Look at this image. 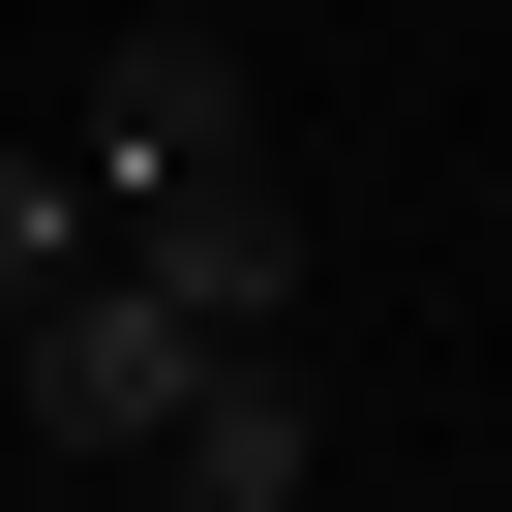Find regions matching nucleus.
Wrapping results in <instances>:
<instances>
[{
  "instance_id": "4",
  "label": "nucleus",
  "mask_w": 512,
  "mask_h": 512,
  "mask_svg": "<svg viewBox=\"0 0 512 512\" xmlns=\"http://www.w3.org/2000/svg\"><path fill=\"white\" fill-rule=\"evenodd\" d=\"M211 151H272L241 31H121V61H91V181H211Z\"/></svg>"
},
{
  "instance_id": "3",
  "label": "nucleus",
  "mask_w": 512,
  "mask_h": 512,
  "mask_svg": "<svg viewBox=\"0 0 512 512\" xmlns=\"http://www.w3.org/2000/svg\"><path fill=\"white\" fill-rule=\"evenodd\" d=\"M121 482H181V512H302L332 482V392H302V332H211L181 392H151V452Z\"/></svg>"
},
{
  "instance_id": "1",
  "label": "nucleus",
  "mask_w": 512,
  "mask_h": 512,
  "mask_svg": "<svg viewBox=\"0 0 512 512\" xmlns=\"http://www.w3.org/2000/svg\"><path fill=\"white\" fill-rule=\"evenodd\" d=\"M181 362H211V332H181V302H151V272H121V241H91V272H31V302H0V422H31V452H61V482H121V452H151V392H181Z\"/></svg>"
},
{
  "instance_id": "2",
  "label": "nucleus",
  "mask_w": 512,
  "mask_h": 512,
  "mask_svg": "<svg viewBox=\"0 0 512 512\" xmlns=\"http://www.w3.org/2000/svg\"><path fill=\"white\" fill-rule=\"evenodd\" d=\"M91 241H121L181 332H302V181H272V151H211V181H91Z\"/></svg>"
},
{
  "instance_id": "5",
  "label": "nucleus",
  "mask_w": 512,
  "mask_h": 512,
  "mask_svg": "<svg viewBox=\"0 0 512 512\" xmlns=\"http://www.w3.org/2000/svg\"><path fill=\"white\" fill-rule=\"evenodd\" d=\"M31 272H91V151H0V302Z\"/></svg>"
}]
</instances>
